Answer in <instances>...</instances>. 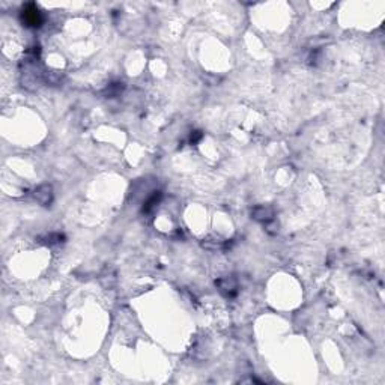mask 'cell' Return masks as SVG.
Wrapping results in <instances>:
<instances>
[{
    "label": "cell",
    "mask_w": 385,
    "mask_h": 385,
    "mask_svg": "<svg viewBox=\"0 0 385 385\" xmlns=\"http://www.w3.org/2000/svg\"><path fill=\"white\" fill-rule=\"evenodd\" d=\"M215 286L218 288V290L227 296V298H232L238 293V283L232 276H227V277H221L215 282Z\"/></svg>",
    "instance_id": "2"
},
{
    "label": "cell",
    "mask_w": 385,
    "mask_h": 385,
    "mask_svg": "<svg viewBox=\"0 0 385 385\" xmlns=\"http://www.w3.org/2000/svg\"><path fill=\"white\" fill-rule=\"evenodd\" d=\"M161 197H163L161 191H153V194H152L150 197H147L146 202L143 203V212H150L153 208H155V206L160 203Z\"/></svg>",
    "instance_id": "5"
},
{
    "label": "cell",
    "mask_w": 385,
    "mask_h": 385,
    "mask_svg": "<svg viewBox=\"0 0 385 385\" xmlns=\"http://www.w3.org/2000/svg\"><path fill=\"white\" fill-rule=\"evenodd\" d=\"M35 199L38 203L44 206L50 205L53 202V188L51 185H40L35 190Z\"/></svg>",
    "instance_id": "3"
},
{
    "label": "cell",
    "mask_w": 385,
    "mask_h": 385,
    "mask_svg": "<svg viewBox=\"0 0 385 385\" xmlns=\"http://www.w3.org/2000/svg\"><path fill=\"white\" fill-rule=\"evenodd\" d=\"M200 139H202V131H194V133L190 136V143L194 144V143H197Z\"/></svg>",
    "instance_id": "7"
},
{
    "label": "cell",
    "mask_w": 385,
    "mask_h": 385,
    "mask_svg": "<svg viewBox=\"0 0 385 385\" xmlns=\"http://www.w3.org/2000/svg\"><path fill=\"white\" fill-rule=\"evenodd\" d=\"M63 235L60 234H50L44 238V244L47 245H54V244H59V242H63Z\"/></svg>",
    "instance_id": "6"
},
{
    "label": "cell",
    "mask_w": 385,
    "mask_h": 385,
    "mask_svg": "<svg viewBox=\"0 0 385 385\" xmlns=\"http://www.w3.org/2000/svg\"><path fill=\"white\" fill-rule=\"evenodd\" d=\"M251 215H253L254 220H257V221H260V223H268V221H271V220L274 218V209H273L271 206H263V205H260V206H256V208L253 209Z\"/></svg>",
    "instance_id": "4"
},
{
    "label": "cell",
    "mask_w": 385,
    "mask_h": 385,
    "mask_svg": "<svg viewBox=\"0 0 385 385\" xmlns=\"http://www.w3.org/2000/svg\"><path fill=\"white\" fill-rule=\"evenodd\" d=\"M20 20L21 23L26 26V27H41L43 26V14L40 11V8L36 6V3L30 2V3H26L21 11H20Z\"/></svg>",
    "instance_id": "1"
}]
</instances>
